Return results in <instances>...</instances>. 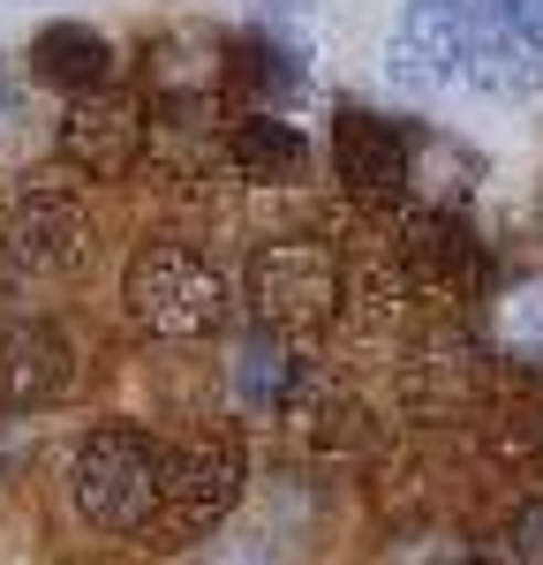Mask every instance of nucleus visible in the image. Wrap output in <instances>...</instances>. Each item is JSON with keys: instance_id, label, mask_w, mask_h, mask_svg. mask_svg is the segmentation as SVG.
Instances as JSON below:
<instances>
[{"instance_id": "6", "label": "nucleus", "mask_w": 543, "mask_h": 565, "mask_svg": "<svg viewBox=\"0 0 543 565\" xmlns=\"http://www.w3.org/2000/svg\"><path fill=\"white\" fill-rule=\"evenodd\" d=\"M393 257L407 271V295L423 302H446V309H468L483 302V279H491V257L476 242V226L460 212H415L393 242Z\"/></svg>"}, {"instance_id": "11", "label": "nucleus", "mask_w": 543, "mask_h": 565, "mask_svg": "<svg viewBox=\"0 0 543 565\" xmlns=\"http://www.w3.org/2000/svg\"><path fill=\"white\" fill-rule=\"evenodd\" d=\"M76 385V348L53 324H15L0 340V407H45Z\"/></svg>"}, {"instance_id": "16", "label": "nucleus", "mask_w": 543, "mask_h": 565, "mask_svg": "<svg viewBox=\"0 0 543 565\" xmlns=\"http://www.w3.org/2000/svg\"><path fill=\"white\" fill-rule=\"evenodd\" d=\"M513 558H521V565H543V498L521 513V521H513Z\"/></svg>"}, {"instance_id": "9", "label": "nucleus", "mask_w": 543, "mask_h": 565, "mask_svg": "<svg viewBox=\"0 0 543 565\" xmlns=\"http://www.w3.org/2000/svg\"><path fill=\"white\" fill-rule=\"evenodd\" d=\"M332 174H340V189H348L355 204H370V212L401 204L407 196L401 121H385V114H370V106H348V114L332 121Z\"/></svg>"}, {"instance_id": "7", "label": "nucleus", "mask_w": 543, "mask_h": 565, "mask_svg": "<svg viewBox=\"0 0 543 565\" xmlns=\"http://www.w3.org/2000/svg\"><path fill=\"white\" fill-rule=\"evenodd\" d=\"M143 106H136L129 90H84V98H68V114H61V159L91 181H121L143 159Z\"/></svg>"}, {"instance_id": "4", "label": "nucleus", "mask_w": 543, "mask_h": 565, "mask_svg": "<svg viewBox=\"0 0 543 565\" xmlns=\"http://www.w3.org/2000/svg\"><path fill=\"white\" fill-rule=\"evenodd\" d=\"M242 445H226V437H196V445H181L167 452V476H159V513L143 535H159V543H204L212 527L242 505Z\"/></svg>"}, {"instance_id": "10", "label": "nucleus", "mask_w": 543, "mask_h": 565, "mask_svg": "<svg viewBox=\"0 0 543 565\" xmlns=\"http://www.w3.org/2000/svg\"><path fill=\"white\" fill-rule=\"evenodd\" d=\"M460 31H468V0H401V31H393V84L438 90L460 68Z\"/></svg>"}, {"instance_id": "5", "label": "nucleus", "mask_w": 543, "mask_h": 565, "mask_svg": "<svg viewBox=\"0 0 543 565\" xmlns=\"http://www.w3.org/2000/svg\"><path fill=\"white\" fill-rule=\"evenodd\" d=\"M460 68L491 98H536L543 90V0H468Z\"/></svg>"}, {"instance_id": "15", "label": "nucleus", "mask_w": 543, "mask_h": 565, "mask_svg": "<svg viewBox=\"0 0 543 565\" xmlns=\"http://www.w3.org/2000/svg\"><path fill=\"white\" fill-rule=\"evenodd\" d=\"M226 84L249 90V98H287V90H302V61L279 39H234L226 45Z\"/></svg>"}, {"instance_id": "18", "label": "nucleus", "mask_w": 543, "mask_h": 565, "mask_svg": "<svg viewBox=\"0 0 543 565\" xmlns=\"http://www.w3.org/2000/svg\"><path fill=\"white\" fill-rule=\"evenodd\" d=\"M272 8H302V0H272Z\"/></svg>"}, {"instance_id": "14", "label": "nucleus", "mask_w": 543, "mask_h": 565, "mask_svg": "<svg viewBox=\"0 0 543 565\" xmlns=\"http://www.w3.org/2000/svg\"><path fill=\"white\" fill-rule=\"evenodd\" d=\"M31 76L68 90V98L106 90L114 84V45H106V31H91V23H45L39 39H31Z\"/></svg>"}, {"instance_id": "17", "label": "nucleus", "mask_w": 543, "mask_h": 565, "mask_svg": "<svg viewBox=\"0 0 543 565\" xmlns=\"http://www.w3.org/2000/svg\"><path fill=\"white\" fill-rule=\"evenodd\" d=\"M430 565H498V558H491V551H460V543H453V551H438Z\"/></svg>"}, {"instance_id": "13", "label": "nucleus", "mask_w": 543, "mask_h": 565, "mask_svg": "<svg viewBox=\"0 0 543 565\" xmlns=\"http://www.w3.org/2000/svg\"><path fill=\"white\" fill-rule=\"evenodd\" d=\"M226 159H234V174L257 181V189H287V181H302V167H310V143H302L295 121L249 106V114L226 129Z\"/></svg>"}, {"instance_id": "1", "label": "nucleus", "mask_w": 543, "mask_h": 565, "mask_svg": "<svg viewBox=\"0 0 543 565\" xmlns=\"http://www.w3.org/2000/svg\"><path fill=\"white\" fill-rule=\"evenodd\" d=\"M159 476H167V452L151 445L129 423H106L76 445V468H68V490H76V513L106 535H136L159 513Z\"/></svg>"}, {"instance_id": "3", "label": "nucleus", "mask_w": 543, "mask_h": 565, "mask_svg": "<svg viewBox=\"0 0 543 565\" xmlns=\"http://www.w3.org/2000/svg\"><path fill=\"white\" fill-rule=\"evenodd\" d=\"M348 302V279H340V257L324 242H265L249 257V309L265 332H324Z\"/></svg>"}, {"instance_id": "12", "label": "nucleus", "mask_w": 543, "mask_h": 565, "mask_svg": "<svg viewBox=\"0 0 543 565\" xmlns=\"http://www.w3.org/2000/svg\"><path fill=\"white\" fill-rule=\"evenodd\" d=\"M226 385H234V399H242L249 415H287V407L302 399V385H310V370H302V354H295L287 332H265V324H257L249 340H234Z\"/></svg>"}, {"instance_id": "2", "label": "nucleus", "mask_w": 543, "mask_h": 565, "mask_svg": "<svg viewBox=\"0 0 543 565\" xmlns=\"http://www.w3.org/2000/svg\"><path fill=\"white\" fill-rule=\"evenodd\" d=\"M121 295H129V317L143 332H159V340H204V332L226 324L220 264L204 249H189V242H143Z\"/></svg>"}, {"instance_id": "8", "label": "nucleus", "mask_w": 543, "mask_h": 565, "mask_svg": "<svg viewBox=\"0 0 543 565\" xmlns=\"http://www.w3.org/2000/svg\"><path fill=\"white\" fill-rule=\"evenodd\" d=\"M0 257L23 271H76L91 257V218L61 189H23L0 212Z\"/></svg>"}]
</instances>
